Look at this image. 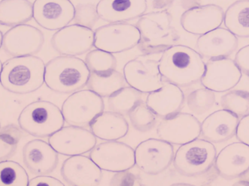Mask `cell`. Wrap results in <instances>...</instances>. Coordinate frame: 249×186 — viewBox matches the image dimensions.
<instances>
[{
	"mask_svg": "<svg viewBox=\"0 0 249 186\" xmlns=\"http://www.w3.org/2000/svg\"><path fill=\"white\" fill-rule=\"evenodd\" d=\"M158 64L162 77L178 87H187L200 82L206 65L199 52L181 45L165 50Z\"/></svg>",
	"mask_w": 249,
	"mask_h": 186,
	"instance_id": "1",
	"label": "cell"
},
{
	"mask_svg": "<svg viewBox=\"0 0 249 186\" xmlns=\"http://www.w3.org/2000/svg\"><path fill=\"white\" fill-rule=\"evenodd\" d=\"M45 71V63L39 57H13L3 64L0 84L11 93H32L43 85Z\"/></svg>",
	"mask_w": 249,
	"mask_h": 186,
	"instance_id": "2",
	"label": "cell"
},
{
	"mask_svg": "<svg viewBox=\"0 0 249 186\" xmlns=\"http://www.w3.org/2000/svg\"><path fill=\"white\" fill-rule=\"evenodd\" d=\"M136 27L140 33L139 49L146 55L163 52L175 45L179 38L173 26L172 16L167 10L145 13L139 17Z\"/></svg>",
	"mask_w": 249,
	"mask_h": 186,
	"instance_id": "3",
	"label": "cell"
},
{
	"mask_svg": "<svg viewBox=\"0 0 249 186\" xmlns=\"http://www.w3.org/2000/svg\"><path fill=\"white\" fill-rule=\"evenodd\" d=\"M90 74V70L83 60L61 55L45 64V83L55 93L72 94L87 85Z\"/></svg>",
	"mask_w": 249,
	"mask_h": 186,
	"instance_id": "4",
	"label": "cell"
},
{
	"mask_svg": "<svg viewBox=\"0 0 249 186\" xmlns=\"http://www.w3.org/2000/svg\"><path fill=\"white\" fill-rule=\"evenodd\" d=\"M19 127L36 137H51L64 126L61 110L53 102L37 101L26 105L18 118Z\"/></svg>",
	"mask_w": 249,
	"mask_h": 186,
	"instance_id": "5",
	"label": "cell"
},
{
	"mask_svg": "<svg viewBox=\"0 0 249 186\" xmlns=\"http://www.w3.org/2000/svg\"><path fill=\"white\" fill-rule=\"evenodd\" d=\"M216 156V149L213 143L197 138L181 145L174 154L173 163L176 170L181 175L199 176L212 169Z\"/></svg>",
	"mask_w": 249,
	"mask_h": 186,
	"instance_id": "6",
	"label": "cell"
},
{
	"mask_svg": "<svg viewBox=\"0 0 249 186\" xmlns=\"http://www.w3.org/2000/svg\"><path fill=\"white\" fill-rule=\"evenodd\" d=\"M105 110L103 98L90 90L71 94L61 107L65 122L70 126L86 127Z\"/></svg>",
	"mask_w": 249,
	"mask_h": 186,
	"instance_id": "7",
	"label": "cell"
},
{
	"mask_svg": "<svg viewBox=\"0 0 249 186\" xmlns=\"http://www.w3.org/2000/svg\"><path fill=\"white\" fill-rule=\"evenodd\" d=\"M96 49L109 53H121L139 45L140 33L134 25L112 23L100 26L94 32Z\"/></svg>",
	"mask_w": 249,
	"mask_h": 186,
	"instance_id": "8",
	"label": "cell"
},
{
	"mask_svg": "<svg viewBox=\"0 0 249 186\" xmlns=\"http://www.w3.org/2000/svg\"><path fill=\"white\" fill-rule=\"evenodd\" d=\"M174 146L161 139L149 138L135 149L137 168L146 175H157L166 170L174 161Z\"/></svg>",
	"mask_w": 249,
	"mask_h": 186,
	"instance_id": "9",
	"label": "cell"
},
{
	"mask_svg": "<svg viewBox=\"0 0 249 186\" xmlns=\"http://www.w3.org/2000/svg\"><path fill=\"white\" fill-rule=\"evenodd\" d=\"M124 76L130 87L142 93H150L160 88L162 75L158 61L146 55L136 57L124 65Z\"/></svg>",
	"mask_w": 249,
	"mask_h": 186,
	"instance_id": "10",
	"label": "cell"
},
{
	"mask_svg": "<svg viewBox=\"0 0 249 186\" xmlns=\"http://www.w3.org/2000/svg\"><path fill=\"white\" fill-rule=\"evenodd\" d=\"M90 158L102 170L118 172L136 165L135 150L122 142L107 141L96 145Z\"/></svg>",
	"mask_w": 249,
	"mask_h": 186,
	"instance_id": "11",
	"label": "cell"
},
{
	"mask_svg": "<svg viewBox=\"0 0 249 186\" xmlns=\"http://www.w3.org/2000/svg\"><path fill=\"white\" fill-rule=\"evenodd\" d=\"M157 134L161 140L181 146L200 137L201 124L193 114L178 112L163 118L158 124Z\"/></svg>",
	"mask_w": 249,
	"mask_h": 186,
	"instance_id": "12",
	"label": "cell"
},
{
	"mask_svg": "<svg viewBox=\"0 0 249 186\" xmlns=\"http://www.w3.org/2000/svg\"><path fill=\"white\" fill-rule=\"evenodd\" d=\"M242 72L235 61L229 58L210 59L205 65L202 85L214 93L230 91L238 85Z\"/></svg>",
	"mask_w": 249,
	"mask_h": 186,
	"instance_id": "13",
	"label": "cell"
},
{
	"mask_svg": "<svg viewBox=\"0 0 249 186\" xmlns=\"http://www.w3.org/2000/svg\"><path fill=\"white\" fill-rule=\"evenodd\" d=\"M48 141L57 153L68 156L89 153L97 143L91 131L75 126L63 127L49 137Z\"/></svg>",
	"mask_w": 249,
	"mask_h": 186,
	"instance_id": "14",
	"label": "cell"
},
{
	"mask_svg": "<svg viewBox=\"0 0 249 186\" xmlns=\"http://www.w3.org/2000/svg\"><path fill=\"white\" fill-rule=\"evenodd\" d=\"M44 42L45 36L39 29L32 25L21 24L3 34L2 48L10 56H26L38 53Z\"/></svg>",
	"mask_w": 249,
	"mask_h": 186,
	"instance_id": "15",
	"label": "cell"
},
{
	"mask_svg": "<svg viewBox=\"0 0 249 186\" xmlns=\"http://www.w3.org/2000/svg\"><path fill=\"white\" fill-rule=\"evenodd\" d=\"M94 32L77 24L69 25L57 31L51 38L53 48L61 55L79 56L94 46Z\"/></svg>",
	"mask_w": 249,
	"mask_h": 186,
	"instance_id": "16",
	"label": "cell"
},
{
	"mask_svg": "<svg viewBox=\"0 0 249 186\" xmlns=\"http://www.w3.org/2000/svg\"><path fill=\"white\" fill-rule=\"evenodd\" d=\"M75 7L70 0H35L33 18L40 27L58 31L74 20Z\"/></svg>",
	"mask_w": 249,
	"mask_h": 186,
	"instance_id": "17",
	"label": "cell"
},
{
	"mask_svg": "<svg viewBox=\"0 0 249 186\" xmlns=\"http://www.w3.org/2000/svg\"><path fill=\"white\" fill-rule=\"evenodd\" d=\"M224 18L223 9L210 4L189 9L181 15L180 23L185 32L201 36L220 27Z\"/></svg>",
	"mask_w": 249,
	"mask_h": 186,
	"instance_id": "18",
	"label": "cell"
},
{
	"mask_svg": "<svg viewBox=\"0 0 249 186\" xmlns=\"http://www.w3.org/2000/svg\"><path fill=\"white\" fill-rule=\"evenodd\" d=\"M215 169L225 180L236 179L249 171V146L236 142L224 148L216 156Z\"/></svg>",
	"mask_w": 249,
	"mask_h": 186,
	"instance_id": "19",
	"label": "cell"
},
{
	"mask_svg": "<svg viewBox=\"0 0 249 186\" xmlns=\"http://www.w3.org/2000/svg\"><path fill=\"white\" fill-rule=\"evenodd\" d=\"M61 174L71 186H96L102 179V170L90 157L70 156L63 163Z\"/></svg>",
	"mask_w": 249,
	"mask_h": 186,
	"instance_id": "20",
	"label": "cell"
},
{
	"mask_svg": "<svg viewBox=\"0 0 249 186\" xmlns=\"http://www.w3.org/2000/svg\"><path fill=\"white\" fill-rule=\"evenodd\" d=\"M25 166L34 175L52 173L58 165V153L49 143L39 139L31 140L23 148Z\"/></svg>",
	"mask_w": 249,
	"mask_h": 186,
	"instance_id": "21",
	"label": "cell"
},
{
	"mask_svg": "<svg viewBox=\"0 0 249 186\" xmlns=\"http://www.w3.org/2000/svg\"><path fill=\"white\" fill-rule=\"evenodd\" d=\"M196 45L199 53L204 58H228L238 48V39L228 29L219 27L200 36Z\"/></svg>",
	"mask_w": 249,
	"mask_h": 186,
	"instance_id": "22",
	"label": "cell"
},
{
	"mask_svg": "<svg viewBox=\"0 0 249 186\" xmlns=\"http://www.w3.org/2000/svg\"><path fill=\"white\" fill-rule=\"evenodd\" d=\"M99 18L108 23H125L140 17L147 10L146 0H100L96 5Z\"/></svg>",
	"mask_w": 249,
	"mask_h": 186,
	"instance_id": "23",
	"label": "cell"
},
{
	"mask_svg": "<svg viewBox=\"0 0 249 186\" xmlns=\"http://www.w3.org/2000/svg\"><path fill=\"white\" fill-rule=\"evenodd\" d=\"M184 103V95L178 86L165 82L160 88L149 93L146 104L160 118H165L181 111Z\"/></svg>",
	"mask_w": 249,
	"mask_h": 186,
	"instance_id": "24",
	"label": "cell"
},
{
	"mask_svg": "<svg viewBox=\"0 0 249 186\" xmlns=\"http://www.w3.org/2000/svg\"><path fill=\"white\" fill-rule=\"evenodd\" d=\"M238 117L226 110H219L208 116L201 124V135L212 143L231 140L236 135Z\"/></svg>",
	"mask_w": 249,
	"mask_h": 186,
	"instance_id": "25",
	"label": "cell"
},
{
	"mask_svg": "<svg viewBox=\"0 0 249 186\" xmlns=\"http://www.w3.org/2000/svg\"><path fill=\"white\" fill-rule=\"evenodd\" d=\"M90 128L92 133L100 140L117 141L127 135L129 124L121 114L103 111L93 120Z\"/></svg>",
	"mask_w": 249,
	"mask_h": 186,
	"instance_id": "26",
	"label": "cell"
},
{
	"mask_svg": "<svg viewBox=\"0 0 249 186\" xmlns=\"http://www.w3.org/2000/svg\"><path fill=\"white\" fill-rule=\"evenodd\" d=\"M33 17V4L29 0H1L0 25L19 26L30 21Z\"/></svg>",
	"mask_w": 249,
	"mask_h": 186,
	"instance_id": "27",
	"label": "cell"
},
{
	"mask_svg": "<svg viewBox=\"0 0 249 186\" xmlns=\"http://www.w3.org/2000/svg\"><path fill=\"white\" fill-rule=\"evenodd\" d=\"M124 74L116 70L106 72H90L88 82L89 90L102 98H109L125 85Z\"/></svg>",
	"mask_w": 249,
	"mask_h": 186,
	"instance_id": "28",
	"label": "cell"
},
{
	"mask_svg": "<svg viewBox=\"0 0 249 186\" xmlns=\"http://www.w3.org/2000/svg\"><path fill=\"white\" fill-rule=\"evenodd\" d=\"M225 26L237 37L249 38V0H238L225 13Z\"/></svg>",
	"mask_w": 249,
	"mask_h": 186,
	"instance_id": "29",
	"label": "cell"
},
{
	"mask_svg": "<svg viewBox=\"0 0 249 186\" xmlns=\"http://www.w3.org/2000/svg\"><path fill=\"white\" fill-rule=\"evenodd\" d=\"M142 99V93L130 86L124 87L109 97L108 106L112 112L124 115L128 114Z\"/></svg>",
	"mask_w": 249,
	"mask_h": 186,
	"instance_id": "30",
	"label": "cell"
},
{
	"mask_svg": "<svg viewBox=\"0 0 249 186\" xmlns=\"http://www.w3.org/2000/svg\"><path fill=\"white\" fill-rule=\"evenodd\" d=\"M29 183V175L20 164L0 162V186H28Z\"/></svg>",
	"mask_w": 249,
	"mask_h": 186,
	"instance_id": "31",
	"label": "cell"
},
{
	"mask_svg": "<svg viewBox=\"0 0 249 186\" xmlns=\"http://www.w3.org/2000/svg\"><path fill=\"white\" fill-rule=\"evenodd\" d=\"M221 105L224 110L232 113L238 118H243L249 114V92L231 90L222 97Z\"/></svg>",
	"mask_w": 249,
	"mask_h": 186,
	"instance_id": "32",
	"label": "cell"
},
{
	"mask_svg": "<svg viewBox=\"0 0 249 186\" xmlns=\"http://www.w3.org/2000/svg\"><path fill=\"white\" fill-rule=\"evenodd\" d=\"M128 117L132 127L142 133L149 131L156 124V115L142 101L129 112Z\"/></svg>",
	"mask_w": 249,
	"mask_h": 186,
	"instance_id": "33",
	"label": "cell"
},
{
	"mask_svg": "<svg viewBox=\"0 0 249 186\" xmlns=\"http://www.w3.org/2000/svg\"><path fill=\"white\" fill-rule=\"evenodd\" d=\"M85 62L90 72H106L115 70L117 67L115 55L99 49L89 51Z\"/></svg>",
	"mask_w": 249,
	"mask_h": 186,
	"instance_id": "34",
	"label": "cell"
},
{
	"mask_svg": "<svg viewBox=\"0 0 249 186\" xmlns=\"http://www.w3.org/2000/svg\"><path fill=\"white\" fill-rule=\"evenodd\" d=\"M216 102L214 92L206 88L197 89L189 94L187 104L189 109L197 115L209 111Z\"/></svg>",
	"mask_w": 249,
	"mask_h": 186,
	"instance_id": "35",
	"label": "cell"
},
{
	"mask_svg": "<svg viewBox=\"0 0 249 186\" xmlns=\"http://www.w3.org/2000/svg\"><path fill=\"white\" fill-rule=\"evenodd\" d=\"M99 19L96 6L91 4H79L76 6L74 17L75 24L92 29Z\"/></svg>",
	"mask_w": 249,
	"mask_h": 186,
	"instance_id": "36",
	"label": "cell"
},
{
	"mask_svg": "<svg viewBox=\"0 0 249 186\" xmlns=\"http://www.w3.org/2000/svg\"><path fill=\"white\" fill-rule=\"evenodd\" d=\"M109 186H143L139 175L129 170L115 172L111 178Z\"/></svg>",
	"mask_w": 249,
	"mask_h": 186,
	"instance_id": "37",
	"label": "cell"
},
{
	"mask_svg": "<svg viewBox=\"0 0 249 186\" xmlns=\"http://www.w3.org/2000/svg\"><path fill=\"white\" fill-rule=\"evenodd\" d=\"M18 143L10 136L0 133V162L8 160L15 154Z\"/></svg>",
	"mask_w": 249,
	"mask_h": 186,
	"instance_id": "38",
	"label": "cell"
},
{
	"mask_svg": "<svg viewBox=\"0 0 249 186\" xmlns=\"http://www.w3.org/2000/svg\"><path fill=\"white\" fill-rule=\"evenodd\" d=\"M235 62L241 72L249 77V45L238 51L235 55Z\"/></svg>",
	"mask_w": 249,
	"mask_h": 186,
	"instance_id": "39",
	"label": "cell"
},
{
	"mask_svg": "<svg viewBox=\"0 0 249 186\" xmlns=\"http://www.w3.org/2000/svg\"><path fill=\"white\" fill-rule=\"evenodd\" d=\"M235 135L240 142L249 146V114L240 120Z\"/></svg>",
	"mask_w": 249,
	"mask_h": 186,
	"instance_id": "40",
	"label": "cell"
},
{
	"mask_svg": "<svg viewBox=\"0 0 249 186\" xmlns=\"http://www.w3.org/2000/svg\"><path fill=\"white\" fill-rule=\"evenodd\" d=\"M28 186H65L61 181L48 176V175H39L29 181Z\"/></svg>",
	"mask_w": 249,
	"mask_h": 186,
	"instance_id": "41",
	"label": "cell"
},
{
	"mask_svg": "<svg viewBox=\"0 0 249 186\" xmlns=\"http://www.w3.org/2000/svg\"><path fill=\"white\" fill-rule=\"evenodd\" d=\"M0 133H3V134L10 136L18 142L20 141V139L23 136V130H21V128L19 126L13 124H8V125L1 128Z\"/></svg>",
	"mask_w": 249,
	"mask_h": 186,
	"instance_id": "42",
	"label": "cell"
},
{
	"mask_svg": "<svg viewBox=\"0 0 249 186\" xmlns=\"http://www.w3.org/2000/svg\"><path fill=\"white\" fill-rule=\"evenodd\" d=\"M232 186H249V181H240L235 183Z\"/></svg>",
	"mask_w": 249,
	"mask_h": 186,
	"instance_id": "43",
	"label": "cell"
},
{
	"mask_svg": "<svg viewBox=\"0 0 249 186\" xmlns=\"http://www.w3.org/2000/svg\"><path fill=\"white\" fill-rule=\"evenodd\" d=\"M170 186H196L195 185H192V184H183V183H178V184H172Z\"/></svg>",
	"mask_w": 249,
	"mask_h": 186,
	"instance_id": "44",
	"label": "cell"
},
{
	"mask_svg": "<svg viewBox=\"0 0 249 186\" xmlns=\"http://www.w3.org/2000/svg\"><path fill=\"white\" fill-rule=\"evenodd\" d=\"M2 39H3V34L1 33V31H0V49H1V47H2Z\"/></svg>",
	"mask_w": 249,
	"mask_h": 186,
	"instance_id": "45",
	"label": "cell"
},
{
	"mask_svg": "<svg viewBox=\"0 0 249 186\" xmlns=\"http://www.w3.org/2000/svg\"><path fill=\"white\" fill-rule=\"evenodd\" d=\"M2 65H3L2 63H1V61H0V77H1V69H2Z\"/></svg>",
	"mask_w": 249,
	"mask_h": 186,
	"instance_id": "46",
	"label": "cell"
},
{
	"mask_svg": "<svg viewBox=\"0 0 249 186\" xmlns=\"http://www.w3.org/2000/svg\"><path fill=\"white\" fill-rule=\"evenodd\" d=\"M1 122H0V130H1Z\"/></svg>",
	"mask_w": 249,
	"mask_h": 186,
	"instance_id": "47",
	"label": "cell"
}]
</instances>
